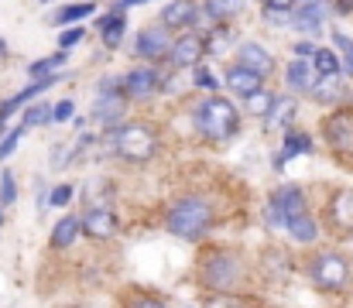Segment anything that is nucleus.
Returning <instances> with one entry per match:
<instances>
[{"label":"nucleus","instance_id":"21","mask_svg":"<svg viewBox=\"0 0 353 308\" xmlns=\"http://www.w3.org/2000/svg\"><path fill=\"white\" fill-rule=\"evenodd\" d=\"M285 83H288V90H295V93H309V90H312V65H309L305 59L288 62V69H285Z\"/></svg>","mask_w":353,"mask_h":308},{"label":"nucleus","instance_id":"37","mask_svg":"<svg viewBox=\"0 0 353 308\" xmlns=\"http://www.w3.org/2000/svg\"><path fill=\"white\" fill-rule=\"evenodd\" d=\"M72 110H76V103L72 100H62L52 106V123H65V120H72Z\"/></svg>","mask_w":353,"mask_h":308},{"label":"nucleus","instance_id":"6","mask_svg":"<svg viewBox=\"0 0 353 308\" xmlns=\"http://www.w3.org/2000/svg\"><path fill=\"white\" fill-rule=\"evenodd\" d=\"M236 274H240V264L234 254H213L203 264V285H210L216 291H230L236 285Z\"/></svg>","mask_w":353,"mask_h":308},{"label":"nucleus","instance_id":"22","mask_svg":"<svg viewBox=\"0 0 353 308\" xmlns=\"http://www.w3.org/2000/svg\"><path fill=\"white\" fill-rule=\"evenodd\" d=\"M285 229H288V233H292V240H299V243H312V240L319 236V226H316V219H312L309 212L292 216Z\"/></svg>","mask_w":353,"mask_h":308},{"label":"nucleus","instance_id":"32","mask_svg":"<svg viewBox=\"0 0 353 308\" xmlns=\"http://www.w3.org/2000/svg\"><path fill=\"white\" fill-rule=\"evenodd\" d=\"M192 83H196L199 90H206V93H216V90H220L216 76H213L206 65H196V69H192Z\"/></svg>","mask_w":353,"mask_h":308},{"label":"nucleus","instance_id":"24","mask_svg":"<svg viewBox=\"0 0 353 308\" xmlns=\"http://www.w3.org/2000/svg\"><path fill=\"white\" fill-rule=\"evenodd\" d=\"M97 10V3L93 0H83V3H69V7H62L59 14H55V24H62V28H72V24H79V21H86L90 14Z\"/></svg>","mask_w":353,"mask_h":308},{"label":"nucleus","instance_id":"28","mask_svg":"<svg viewBox=\"0 0 353 308\" xmlns=\"http://www.w3.org/2000/svg\"><path fill=\"white\" fill-rule=\"evenodd\" d=\"M120 113H123V103L110 100V96H103V100L97 103V110H93V116H97V120H103L107 127H114V123H117Z\"/></svg>","mask_w":353,"mask_h":308},{"label":"nucleus","instance_id":"29","mask_svg":"<svg viewBox=\"0 0 353 308\" xmlns=\"http://www.w3.org/2000/svg\"><path fill=\"white\" fill-rule=\"evenodd\" d=\"M274 100H278L274 93H268V90H257V93H250V96H247V110H250L254 116H268V110L274 106Z\"/></svg>","mask_w":353,"mask_h":308},{"label":"nucleus","instance_id":"7","mask_svg":"<svg viewBox=\"0 0 353 308\" xmlns=\"http://www.w3.org/2000/svg\"><path fill=\"white\" fill-rule=\"evenodd\" d=\"M323 134H326V144L340 154H350L353 151V110H336L323 120Z\"/></svg>","mask_w":353,"mask_h":308},{"label":"nucleus","instance_id":"17","mask_svg":"<svg viewBox=\"0 0 353 308\" xmlns=\"http://www.w3.org/2000/svg\"><path fill=\"white\" fill-rule=\"evenodd\" d=\"M79 233H83V216H62L55 223V229H52V247L55 250H65V247L76 243Z\"/></svg>","mask_w":353,"mask_h":308},{"label":"nucleus","instance_id":"41","mask_svg":"<svg viewBox=\"0 0 353 308\" xmlns=\"http://www.w3.org/2000/svg\"><path fill=\"white\" fill-rule=\"evenodd\" d=\"M295 7V0H268V10H278V14H288Z\"/></svg>","mask_w":353,"mask_h":308},{"label":"nucleus","instance_id":"12","mask_svg":"<svg viewBox=\"0 0 353 308\" xmlns=\"http://www.w3.org/2000/svg\"><path fill=\"white\" fill-rule=\"evenodd\" d=\"M326 216H330V226L340 229V233H353V189L336 192L330 205H326Z\"/></svg>","mask_w":353,"mask_h":308},{"label":"nucleus","instance_id":"16","mask_svg":"<svg viewBox=\"0 0 353 308\" xmlns=\"http://www.w3.org/2000/svg\"><path fill=\"white\" fill-rule=\"evenodd\" d=\"M309 151H312V137H309V134H302V130H285V147H281V154H274V172H281L288 158L309 154Z\"/></svg>","mask_w":353,"mask_h":308},{"label":"nucleus","instance_id":"44","mask_svg":"<svg viewBox=\"0 0 353 308\" xmlns=\"http://www.w3.org/2000/svg\"><path fill=\"white\" fill-rule=\"evenodd\" d=\"M336 14H353V0H336Z\"/></svg>","mask_w":353,"mask_h":308},{"label":"nucleus","instance_id":"11","mask_svg":"<svg viewBox=\"0 0 353 308\" xmlns=\"http://www.w3.org/2000/svg\"><path fill=\"white\" fill-rule=\"evenodd\" d=\"M203 7L196 0H168L165 10H161V24L165 28H192L199 21Z\"/></svg>","mask_w":353,"mask_h":308},{"label":"nucleus","instance_id":"45","mask_svg":"<svg viewBox=\"0 0 353 308\" xmlns=\"http://www.w3.org/2000/svg\"><path fill=\"white\" fill-rule=\"evenodd\" d=\"M41 3H52V0H41Z\"/></svg>","mask_w":353,"mask_h":308},{"label":"nucleus","instance_id":"14","mask_svg":"<svg viewBox=\"0 0 353 308\" xmlns=\"http://www.w3.org/2000/svg\"><path fill=\"white\" fill-rule=\"evenodd\" d=\"M227 90L247 100L250 93H257V90H261V76H257L254 69H247V65H240V62H236L234 69H227Z\"/></svg>","mask_w":353,"mask_h":308},{"label":"nucleus","instance_id":"8","mask_svg":"<svg viewBox=\"0 0 353 308\" xmlns=\"http://www.w3.org/2000/svg\"><path fill=\"white\" fill-rule=\"evenodd\" d=\"M203 55H206V38L203 34H192V31L182 34V38H175L172 48H168V59H172L175 69H196Z\"/></svg>","mask_w":353,"mask_h":308},{"label":"nucleus","instance_id":"35","mask_svg":"<svg viewBox=\"0 0 353 308\" xmlns=\"http://www.w3.org/2000/svg\"><path fill=\"white\" fill-rule=\"evenodd\" d=\"M333 45L343 52V59H347V72L353 76V41L347 38V34H340V31H333Z\"/></svg>","mask_w":353,"mask_h":308},{"label":"nucleus","instance_id":"38","mask_svg":"<svg viewBox=\"0 0 353 308\" xmlns=\"http://www.w3.org/2000/svg\"><path fill=\"white\" fill-rule=\"evenodd\" d=\"M264 219H268V226H288V216L271 203V199H268V205H264Z\"/></svg>","mask_w":353,"mask_h":308},{"label":"nucleus","instance_id":"15","mask_svg":"<svg viewBox=\"0 0 353 308\" xmlns=\"http://www.w3.org/2000/svg\"><path fill=\"white\" fill-rule=\"evenodd\" d=\"M323 21H326V3H323V0H305V3L295 10V28H299V31L316 34V31H323Z\"/></svg>","mask_w":353,"mask_h":308},{"label":"nucleus","instance_id":"18","mask_svg":"<svg viewBox=\"0 0 353 308\" xmlns=\"http://www.w3.org/2000/svg\"><path fill=\"white\" fill-rule=\"evenodd\" d=\"M271 203L278 205L288 219L292 216H299V212H305V192L299 189V185H281L274 196H271Z\"/></svg>","mask_w":353,"mask_h":308},{"label":"nucleus","instance_id":"39","mask_svg":"<svg viewBox=\"0 0 353 308\" xmlns=\"http://www.w3.org/2000/svg\"><path fill=\"white\" fill-rule=\"evenodd\" d=\"M72 185H59V189H52V205H65L69 199H72Z\"/></svg>","mask_w":353,"mask_h":308},{"label":"nucleus","instance_id":"36","mask_svg":"<svg viewBox=\"0 0 353 308\" xmlns=\"http://www.w3.org/2000/svg\"><path fill=\"white\" fill-rule=\"evenodd\" d=\"M83 38H86V28H69V31H62V34H59V48H65V52H69V48H72V45H79Z\"/></svg>","mask_w":353,"mask_h":308},{"label":"nucleus","instance_id":"19","mask_svg":"<svg viewBox=\"0 0 353 308\" xmlns=\"http://www.w3.org/2000/svg\"><path fill=\"white\" fill-rule=\"evenodd\" d=\"M295 113H299V110H295V100H292V96H278L274 106L268 110V116H264V127H268V130H285V127L295 120Z\"/></svg>","mask_w":353,"mask_h":308},{"label":"nucleus","instance_id":"9","mask_svg":"<svg viewBox=\"0 0 353 308\" xmlns=\"http://www.w3.org/2000/svg\"><path fill=\"white\" fill-rule=\"evenodd\" d=\"M158 90H161V76H158L151 65L130 69V72L123 76V93H127L130 100H151Z\"/></svg>","mask_w":353,"mask_h":308},{"label":"nucleus","instance_id":"26","mask_svg":"<svg viewBox=\"0 0 353 308\" xmlns=\"http://www.w3.org/2000/svg\"><path fill=\"white\" fill-rule=\"evenodd\" d=\"M236 10H240V0H206L203 3V14H210L216 24H227Z\"/></svg>","mask_w":353,"mask_h":308},{"label":"nucleus","instance_id":"27","mask_svg":"<svg viewBox=\"0 0 353 308\" xmlns=\"http://www.w3.org/2000/svg\"><path fill=\"white\" fill-rule=\"evenodd\" d=\"M312 69H316L319 76H340V55H336L333 48H316Z\"/></svg>","mask_w":353,"mask_h":308},{"label":"nucleus","instance_id":"33","mask_svg":"<svg viewBox=\"0 0 353 308\" xmlns=\"http://www.w3.org/2000/svg\"><path fill=\"white\" fill-rule=\"evenodd\" d=\"M24 130H28V127L21 123V127H14V130H7V134L0 137V161L14 154V147H17V141H21V134H24Z\"/></svg>","mask_w":353,"mask_h":308},{"label":"nucleus","instance_id":"42","mask_svg":"<svg viewBox=\"0 0 353 308\" xmlns=\"http://www.w3.org/2000/svg\"><path fill=\"white\" fill-rule=\"evenodd\" d=\"M141 3H151V0H114V10H117V14H123L127 7H141Z\"/></svg>","mask_w":353,"mask_h":308},{"label":"nucleus","instance_id":"2","mask_svg":"<svg viewBox=\"0 0 353 308\" xmlns=\"http://www.w3.org/2000/svg\"><path fill=\"white\" fill-rule=\"evenodd\" d=\"M168 233H175V236H182V240H203L206 236V229L213 226V209L206 199H199V196H185V199H179V203L168 209Z\"/></svg>","mask_w":353,"mask_h":308},{"label":"nucleus","instance_id":"30","mask_svg":"<svg viewBox=\"0 0 353 308\" xmlns=\"http://www.w3.org/2000/svg\"><path fill=\"white\" fill-rule=\"evenodd\" d=\"M52 120V106L48 103H34L24 110V127H41V123H48Z\"/></svg>","mask_w":353,"mask_h":308},{"label":"nucleus","instance_id":"34","mask_svg":"<svg viewBox=\"0 0 353 308\" xmlns=\"http://www.w3.org/2000/svg\"><path fill=\"white\" fill-rule=\"evenodd\" d=\"M17 199V185H14V175L10 172H0V203L10 205Z\"/></svg>","mask_w":353,"mask_h":308},{"label":"nucleus","instance_id":"3","mask_svg":"<svg viewBox=\"0 0 353 308\" xmlns=\"http://www.w3.org/2000/svg\"><path fill=\"white\" fill-rule=\"evenodd\" d=\"M110 147L117 151L123 161H151L158 154V134L148 127V123H123L110 134Z\"/></svg>","mask_w":353,"mask_h":308},{"label":"nucleus","instance_id":"43","mask_svg":"<svg viewBox=\"0 0 353 308\" xmlns=\"http://www.w3.org/2000/svg\"><path fill=\"white\" fill-rule=\"evenodd\" d=\"M130 308H165V302H158V298H137V302H130Z\"/></svg>","mask_w":353,"mask_h":308},{"label":"nucleus","instance_id":"47","mask_svg":"<svg viewBox=\"0 0 353 308\" xmlns=\"http://www.w3.org/2000/svg\"><path fill=\"white\" fill-rule=\"evenodd\" d=\"M264 3H268V0H264Z\"/></svg>","mask_w":353,"mask_h":308},{"label":"nucleus","instance_id":"1","mask_svg":"<svg viewBox=\"0 0 353 308\" xmlns=\"http://www.w3.org/2000/svg\"><path fill=\"white\" fill-rule=\"evenodd\" d=\"M196 130L210 141H230L236 130H240V113L230 100L223 96H206L203 103H196Z\"/></svg>","mask_w":353,"mask_h":308},{"label":"nucleus","instance_id":"25","mask_svg":"<svg viewBox=\"0 0 353 308\" xmlns=\"http://www.w3.org/2000/svg\"><path fill=\"white\" fill-rule=\"evenodd\" d=\"M309 93L319 103H336V100H343V83L336 76H323V83H312Z\"/></svg>","mask_w":353,"mask_h":308},{"label":"nucleus","instance_id":"46","mask_svg":"<svg viewBox=\"0 0 353 308\" xmlns=\"http://www.w3.org/2000/svg\"><path fill=\"white\" fill-rule=\"evenodd\" d=\"M0 223H3V212H0Z\"/></svg>","mask_w":353,"mask_h":308},{"label":"nucleus","instance_id":"31","mask_svg":"<svg viewBox=\"0 0 353 308\" xmlns=\"http://www.w3.org/2000/svg\"><path fill=\"white\" fill-rule=\"evenodd\" d=\"M234 41V28H227V24H216L213 28V34H210V41H206V52H220V48H227Z\"/></svg>","mask_w":353,"mask_h":308},{"label":"nucleus","instance_id":"23","mask_svg":"<svg viewBox=\"0 0 353 308\" xmlns=\"http://www.w3.org/2000/svg\"><path fill=\"white\" fill-rule=\"evenodd\" d=\"M65 62H69V52H65V48H59L55 55L31 62V65H28V76H31V79H45V76H55V72H59V69H62Z\"/></svg>","mask_w":353,"mask_h":308},{"label":"nucleus","instance_id":"10","mask_svg":"<svg viewBox=\"0 0 353 308\" xmlns=\"http://www.w3.org/2000/svg\"><path fill=\"white\" fill-rule=\"evenodd\" d=\"M117 212L114 209H107V205H97V209H90L86 216H83V233L86 236H93V240H110L114 233H117Z\"/></svg>","mask_w":353,"mask_h":308},{"label":"nucleus","instance_id":"20","mask_svg":"<svg viewBox=\"0 0 353 308\" xmlns=\"http://www.w3.org/2000/svg\"><path fill=\"white\" fill-rule=\"evenodd\" d=\"M97 28H100L107 48H120V41H123V28H127V17L117 14V10H110V14H103V17L97 21Z\"/></svg>","mask_w":353,"mask_h":308},{"label":"nucleus","instance_id":"5","mask_svg":"<svg viewBox=\"0 0 353 308\" xmlns=\"http://www.w3.org/2000/svg\"><path fill=\"white\" fill-rule=\"evenodd\" d=\"M168 31H172V28H165V24H148V28H141V34H137V41H134V55L144 59V62L165 59L168 48H172V34H168Z\"/></svg>","mask_w":353,"mask_h":308},{"label":"nucleus","instance_id":"4","mask_svg":"<svg viewBox=\"0 0 353 308\" xmlns=\"http://www.w3.org/2000/svg\"><path fill=\"white\" fill-rule=\"evenodd\" d=\"M309 274H312V285H316V288H323V291H340V288H347V281H350V264H347L340 254L326 250V254H319V257L309 264Z\"/></svg>","mask_w":353,"mask_h":308},{"label":"nucleus","instance_id":"13","mask_svg":"<svg viewBox=\"0 0 353 308\" xmlns=\"http://www.w3.org/2000/svg\"><path fill=\"white\" fill-rule=\"evenodd\" d=\"M236 55H240V65L254 69V72H257L261 79L274 72V55H271V52H268L264 45H257V41H243Z\"/></svg>","mask_w":353,"mask_h":308},{"label":"nucleus","instance_id":"40","mask_svg":"<svg viewBox=\"0 0 353 308\" xmlns=\"http://www.w3.org/2000/svg\"><path fill=\"white\" fill-rule=\"evenodd\" d=\"M295 55H299V59H312V55H316V45H312V41H299V45H295Z\"/></svg>","mask_w":353,"mask_h":308}]
</instances>
